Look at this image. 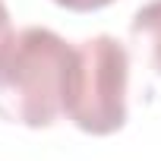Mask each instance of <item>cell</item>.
I'll list each match as a JSON object with an SVG mask.
<instances>
[{"mask_svg":"<svg viewBox=\"0 0 161 161\" xmlns=\"http://www.w3.org/2000/svg\"><path fill=\"white\" fill-rule=\"evenodd\" d=\"M10 10H7V3H3V0H0V44H3L7 38H10Z\"/></svg>","mask_w":161,"mask_h":161,"instance_id":"cell-5","label":"cell"},{"mask_svg":"<svg viewBox=\"0 0 161 161\" xmlns=\"http://www.w3.org/2000/svg\"><path fill=\"white\" fill-rule=\"evenodd\" d=\"M130 35L139 44H145L152 69L161 76V0H152V3L136 10V16L130 22Z\"/></svg>","mask_w":161,"mask_h":161,"instance_id":"cell-3","label":"cell"},{"mask_svg":"<svg viewBox=\"0 0 161 161\" xmlns=\"http://www.w3.org/2000/svg\"><path fill=\"white\" fill-rule=\"evenodd\" d=\"M130 54L114 35H95L73 47L63 114L92 136H111L126 123Z\"/></svg>","mask_w":161,"mask_h":161,"instance_id":"cell-2","label":"cell"},{"mask_svg":"<svg viewBox=\"0 0 161 161\" xmlns=\"http://www.w3.org/2000/svg\"><path fill=\"white\" fill-rule=\"evenodd\" d=\"M57 7H63V10H73V13H92V10H104V7H111L114 0H54Z\"/></svg>","mask_w":161,"mask_h":161,"instance_id":"cell-4","label":"cell"},{"mask_svg":"<svg viewBox=\"0 0 161 161\" xmlns=\"http://www.w3.org/2000/svg\"><path fill=\"white\" fill-rule=\"evenodd\" d=\"M73 44L57 32L29 25L0 44V117L29 130H47L63 114V89Z\"/></svg>","mask_w":161,"mask_h":161,"instance_id":"cell-1","label":"cell"}]
</instances>
